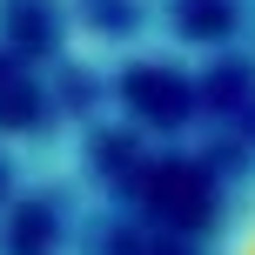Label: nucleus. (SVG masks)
Listing matches in <instances>:
<instances>
[{
    "label": "nucleus",
    "mask_w": 255,
    "mask_h": 255,
    "mask_svg": "<svg viewBox=\"0 0 255 255\" xmlns=\"http://www.w3.org/2000/svg\"><path fill=\"white\" fill-rule=\"evenodd\" d=\"M202 255H255V161L242 168V181L229 188L215 229H208V249Z\"/></svg>",
    "instance_id": "f257e3e1"
}]
</instances>
